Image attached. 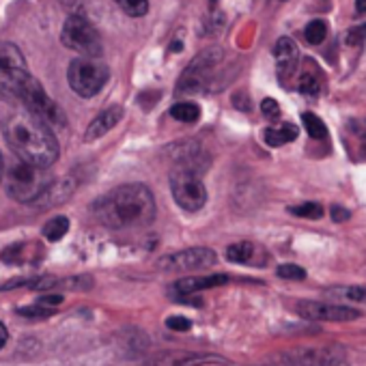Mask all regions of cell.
I'll return each instance as SVG.
<instances>
[{
  "instance_id": "1",
  "label": "cell",
  "mask_w": 366,
  "mask_h": 366,
  "mask_svg": "<svg viewBox=\"0 0 366 366\" xmlns=\"http://www.w3.org/2000/svg\"><path fill=\"white\" fill-rule=\"evenodd\" d=\"M3 136L20 162L48 168L59 159V142L50 125L35 114L20 110L3 121Z\"/></svg>"
},
{
  "instance_id": "2",
  "label": "cell",
  "mask_w": 366,
  "mask_h": 366,
  "mask_svg": "<svg viewBox=\"0 0 366 366\" xmlns=\"http://www.w3.org/2000/svg\"><path fill=\"white\" fill-rule=\"evenodd\" d=\"M93 216L108 229H136L147 227L155 218L153 194L142 183H127L114 188L93 205Z\"/></svg>"
},
{
  "instance_id": "3",
  "label": "cell",
  "mask_w": 366,
  "mask_h": 366,
  "mask_svg": "<svg viewBox=\"0 0 366 366\" xmlns=\"http://www.w3.org/2000/svg\"><path fill=\"white\" fill-rule=\"evenodd\" d=\"M29 65L18 46L0 41V99L20 104V95L29 82Z\"/></svg>"
},
{
  "instance_id": "4",
  "label": "cell",
  "mask_w": 366,
  "mask_h": 366,
  "mask_svg": "<svg viewBox=\"0 0 366 366\" xmlns=\"http://www.w3.org/2000/svg\"><path fill=\"white\" fill-rule=\"evenodd\" d=\"M50 183H52V177L48 174L46 168L20 162L9 170V174L5 179V188L14 201L33 205L46 192V188L50 186Z\"/></svg>"
},
{
  "instance_id": "5",
  "label": "cell",
  "mask_w": 366,
  "mask_h": 366,
  "mask_svg": "<svg viewBox=\"0 0 366 366\" xmlns=\"http://www.w3.org/2000/svg\"><path fill=\"white\" fill-rule=\"evenodd\" d=\"M170 192L174 203L186 212H199L207 203V190L199 170L181 164L170 174Z\"/></svg>"
},
{
  "instance_id": "6",
  "label": "cell",
  "mask_w": 366,
  "mask_h": 366,
  "mask_svg": "<svg viewBox=\"0 0 366 366\" xmlns=\"http://www.w3.org/2000/svg\"><path fill=\"white\" fill-rule=\"evenodd\" d=\"M69 86L80 97H93L97 95L106 80H108V67L93 56H78L69 63L67 71Z\"/></svg>"
},
{
  "instance_id": "7",
  "label": "cell",
  "mask_w": 366,
  "mask_h": 366,
  "mask_svg": "<svg viewBox=\"0 0 366 366\" xmlns=\"http://www.w3.org/2000/svg\"><path fill=\"white\" fill-rule=\"evenodd\" d=\"M61 39L69 50H74V52H78L82 56L99 59L102 52H104V44H102V37H99L97 29L93 26V22H89L80 14H71L65 20Z\"/></svg>"
},
{
  "instance_id": "8",
  "label": "cell",
  "mask_w": 366,
  "mask_h": 366,
  "mask_svg": "<svg viewBox=\"0 0 366 366\" xmlns=\"http://www.w3.org/2000/svg\"><path fill=\"white\" fill-rule=\"evenodd\" d=\"M20 104L24 106L26 112L35 114L37 119H41L50 127H63L65 125V112L61 110V106L54 99H50V95L44 91L41 82L35 80L33 76L29 78V82L20 95Z\"/></svg>"
},
{
  "instance_id": "9",
  "label": "cell",
  "mask_w": 366,
  "mask_h": 366,
  "mask_svg": "<svg viewBox=\"0 0 366 366\" xmlns=\"http://www.w3.org/2000/svg\"><path fill=\"white\" fill-rule=\"evenodd\" d=\"M218 257L209 248H190V250H181L174 254H166L157 261L159 269L174 272V269H205L216 265Z\"/></svg>"
},
{
  "instance_id": "10",
  "label": "cell",
  "mask_w": 366,
  "mask_h": 366,
  "mask_svg": "<svg viewBox=\"0 0 366 366\" xmlns=\"http://www.w3.org/2000/svg\"><path fill=\"white\" fill-rule=\"evenodd\" d=\"M220 59H222V50H220V48H214V50H207V52L199 54V56L188 65L186 74L181 76L177 91H179V93H197V91L205 84L207 71H209Z\"/></svg>"
},
{
  "instance_id": "11",
  "label": "cell",
  "mask_w": 366,
  "mask_h": 366,
  "mask_svg": "<svg viewBox=\"0 0 366 366\" xmlns=\"http://www.w3.org/2000/svg\"><path fill=\"white\" fill-rule=\"evenodd\" d=\"M297 315L312 321H351L360 317V310L338 306V304H319V302H297Z\"/></svg>"
},
{
  "instance_id": "12",
  "label": "cell",
  "mask_w": 366,
  "mask_h": 366,
  "mask_svg": "<svg viewBox=\"0 0 366 366\" xmlns=\"http://www.w3.org/2000/svg\"><path fill=\"white\" fill-rule=\"evenodd\" d=\"M229 282V276L224 274H212V276H192V278H181L177 280L172 287H174V293L177 295H194L199 291H205V289H214V287H222Z\"/></svg>"
},
{
  "instance_id": "13",
  "label": "cell",
  "mask_w": 366,
  "mask_h": 366,
  "mask_svg": "<svg viewBox=\"0 0 366 366\" xmlns=\"http://www.w3.org/2000/svg\"><path fill=\"white\" fill-rule=\"evenodd\" d=\"M121 119H123V108H121V106L106 108L102 114H97V117L89 123V129L84 132V140L91 142V140H97V138L106 136Z\"/></svg>"
},
{
  "instance_id": "14",
  "label": "cell",
  "mask_w": 366,
  "mask_h": 366,
  "mask_svg": "<svg viewBox=\"0 0 366 366\" xmlns=\"http://www.w3.org/2000/svg\"><path fill=\"white\" fill-rule=\"evenodd\" d=\"M274 54H276V63H278V71L285 76V74H291L297 65V46L291 37H280L276 48H274Z\"/></svg>"
},
{
  "instance_id": "15",
  "label": "cell",
  "mask_w": 366,
  "mask_h": 366,
  "mask_svg": "<svg viewBox=\"0 0 366 366\" xmlns=\"http://www.w3.org/2000/svg\"><path fill=\"white\" fill-rule=\"evenodd\" d=\"M263 136H265V142H267L269 147H282V144H287V142H291V140L297 138V127L291 125V123H285V125H280V127H269V129H265Z\"/></svg>"
},
{
  "instance_id": "16",
  "label": "cell",
  "mask_w": 366,
  "mask_h": 366,
  "mask_svg": "<svg viewBox=\"0 0 366 366\" xmlns=\"http://www.w3.org/2000/svg\"><path fill=\"white\" fill-rule=\"evenodd\" d=\"M170 117L181 123H197L201 119V108L194 102H179L170 108Z\"/></svg>"
},
{
  "instance_id": "17",
  "label": "cell",
  "mask_w": 366,
  "mask_h": 366,
  "mask_svg": "<svg viewBox=\"0 0 366 366\" xmlns=\"http://www.w3.org/2000/svg\"><path fill=\"white\" fill-rule=\"evenodd\" d=\"M67 231H69V220H67L65 216H56V218H52V220L44 227V235H46L48 242H59V239H63V237L67 235Z\"/></svg>"
},
{
  "instance_id": "18",
  "label": "cell",
  "mask_w": 366,
  "mask_h": 366,
  "mask_svg": "<svg viewBox=\"0 0 366 366\" xmlns=\"http://www.w3.org/2000/svg\"><path fill=\"white\" fill-rule=\"evenodd\" d=\"M254 257V246L250 242H239L227 248V259L233 263H250Z\"/></svg>"
},
{
  "instance_id": "19",
  "label": "cell",
  "mask_w": 366,
  "mask_h": 366,
  "mask_svg": "<svg viewBox=\"0 0 366 366\" xmlns=\"http://www.w3.org/2000/svg\"><path fill=\"white\" fill-rule=\"evenodd\" d=\"M114 3L123 14L132 18H142L149 11V0H114Z\"/></svg>"
},
{
  "instance_id": "20",
  "label": "cell",
  "mask_w": 366,
  "mask_h": 366,
  "mask_svg": "<svg viewBox=\"0 0 366 366\" xmlns=\"http://www.w3.org/2000/svg\"><path fill=\"white\" fill-rule=\"evenodd\" d=\"M304 37H306V41L312 44V46L323 44V39L327 37V26H325V22H323V20H312V22L306 26Z\"/></svg>"
},
{
  "instance_id": "21",
  "label": "cell",
  "mask_w": 366,
  "mask_h": 366,
  "mask_svg": "<svg viewBox=\"0 0 366 366\" xmlns=\"http://www.w3.org/2000/svg\"><path fill=\"white\" fill-rule=\"evenodd\" d=\"M302 121H304V127H306V132H308L310 138H325L327 136V129H325V125L321 123V119L317 114L304 112L302 114Z\"/></svg>"
},
{
  "instance_id": "22",
  "label": "cell",
  "mask_w": 366,
  "mask_h": 366,
  "mask_svg": "<svg viewBox=\"0 0 366 366\" xmlns=\"http://www.w3.org/2000/svg\"><path fill=\"white\" fill-rule=\"evenodd\" d=\"M291 214L300 216V218H308V220H319V218H323V207L317 203H304V205L291 207Z\"/></svg>"
},
{
  "instance_id": "23",
  "label": "cell",
  "mask_w": 366,
  "mask_h": 366,
  "mask_svg": "<svg viewBox=\"0 0 366 366\" xmlns=\"http://www.w3.org/2000/svg\"><path fill=\"white\" fill-rule=\"evenodd\" d=\"M276 274H278L280 278H285V280H304V278H306V269H302L300 265H291V263L280 265V267L276 269Z\"/></svg>"
},
{
  "instance_id": "24",
  "label": "cell",
  "mask_w": 366,
  "mask_h": 366,
  "mask_svg": "<svg viewBox=\"0 0 366 366\" xmlns=\"http://www.w3.org/2000/svg\"><path fill=\"white\" fill-rule=\"evenodd\" d=\"M22 317H31V319H46V317H50V315H54V308H50V306H44V304H35V306H31V308H20L18 310Z\"/></svg>"
},
{
  "instance_id": "25",
  "label": "cell",
  "mask_w": 366,
  "mask_h": 366,
  "mask_svg": "<svg viewBox=\"0 0 366 366\" xmlns=\"http://www.w3.org/2000/svg\"><path fill=\"white\" fill-rule=\"evenodd\" d=\"M300 91L304 95H317L319 93V80L315 76H310V74H304L300 78Z\"/></svg>"
},
{
  "instance_id": "26",
  "label": "cell",
  "mask_w": 366,
  "mask_h": 366,
  "mask_svg": "<svg viewBox=\"0 0 366 366\" xmlns=\"http://www.w3.org/2000/svg\"><path fill=\"white\" fill-rule=\"evenodd\" d=\"M366 41V24H357L347 33V44L349 46H362Z\"/></svg>"
},
{
  "instance_id": "27",
  "label": "cell",
  "mask_w": 366,
  "mask_h": 366,
  "mask_svg": "<svg viewBox=\"0 0 366 366\" xmlns=\"http://www.w3.org/2000/svg\"><path fill=\"white\" fill-rule=\"evenodd\" d=\"M166 325H168L170 330H174V332H188V330L192 327V321H188L186 317H170V319L166 321Z\"/></svg>"
},
{
  "instance_id": "28",
  "label": "cell",
  "mask_w": 366,
  "mask_h": 366,
  "mask_svg": "<svg viewBox=\"0 0 366 366\" xmlns=\"http://www.w3.org/2000/svg\"><path fill=\"white\" fill-rule=\"evenodd\" d=\"M261 112H263L267 119H278V117H280V106H278L276 99H263Z\"/></svg>"
},
{
  "instance_id": "29",
  "label": "cell",
  "mask_w": 366,
  "mask_h": 366,
  "mask_svg": "<svg viewBox=\"0 0 366 366\" xmlns=\"http://www.w3.org/2000/svg\"><path fill=\"white\" fill-rule=\"evenodd\" d=\"M214 360H218V357H212V355H203V357L201 355H186L174 366H199V364H207V362H214Z\"/></svg>"
},
{
  "instance_id": "30",
  "label": "cell",
  "mask_w": 366,
  "mask_h": 366,
  "mask_svg": "<svg viewBox=\"0 0 366 366\" xmlns=\"http://www.w3.org/2000/svg\"><path fill=\"white\" fill-rule=\"evenodd\" d=\"M330 216H332L334 222H347V220L351 218L349 209H345V207H340V205H334V207L330 209Z\"/></svg>"
},
{
  "instance_id": "31",
  "label": "cell",
  "mask_w": 366,
  "mask_h": 366,
  "mask_svg": "<svg viewBox=\"0 0 366 366\" xmlns=\"http://www.w3.org/2000/svg\"><path fill=\"white\" fill-rule=\"evenodd\" d=\"M347 297L353 300V302H362V300H366V289L351 287V289H347Z\"/></svg>"
},
{
  "instance_id": "32",
  "label": "cell",
  "mask_w": 366,
  "mask_h": 366,
  "mask_svg": "<svg viewBox=\"0 0 366 366\" xmlns=\"http://www.w3.org/2000/svg\"><path fill=\"white\" fill-rule=\"evenodd\" d=\"M63 302V295H46V297H41L39 300V304H44V306H50V308H54L56 304H61Z\"/></svg>"
},
{
  "instance_id": "33",
  "label": "cell",
  "mask_w": 366,
  "mask_h": 366,
  "mask_svg": "<svg viewBox=\"0 0 366 366\" xmlns=\"http://www.w3.org/2000/svg\"><path fill=\"white\" fill-rule=\"evenodd\" d=\"M7 340H9V332H7V327L3 323H0V349L7 345Z\"/></svg>"
},
{
  "instance_id": "34",
  "label": "cell",
  "mask_w": 366,
  "mask_h": 366,
  "mask_svg": "<svg viewBox=\"0 0 366 366\" xmlns=\"http://www.w3.org/2000/svg\"><path fill=\"white\" fill-rule=\"evenodd\" d=\"M355 11L357 14H366V0H355Z\"/></svg>"
},
{
  "instance_id": "35",
  "label": "cell",
  "mask_w": 366,
  "mask_h": 366,
  "mask_svg": "<svg viewBox=\"0 0 366 366\" xmlns=\"http://www.w3.org/2000/svg\"><path fill=\"white\" fill-rule=\"evenodd\" d=\"M3 170H5V162H3V153H0V181H3Z\"/></svg>"
},
{
  "instance_id": "36",
  "label": "cell",
  "mask_w": 366,
  "mask_h": 366,
  "mask_svg": "<svg viewBox=\"0 0 366 366\" xmlns=\"http://www.w3.org/2000/svg\"><path fill=\"white\" fill-rule=\"evenodd\" d=\"M209 5H212V9H216V5H218V0H209Z\"/></svg>"
}]
</instances>
